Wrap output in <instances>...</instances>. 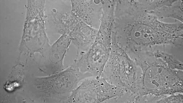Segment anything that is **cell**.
I'll return each mask as SVG.
<instances>
[{"label":"cell","instance_id":"1","mask_svg":"<svg viewBox=\"0 0 183 103\" xmlns=\"http://www.w3.org/2000/svg\"><path fill=\"white\" fill-rule=\"evenodd\" d=\"M112 30L118 45L133 58L142 55L147 37H172L176 34L174 23L160 21L140 0H124L118 5Z\"/></svg>","mask_w":183,"mask_h":103},{"label":"cell","instance_id":"2","mask_svg":"<svg viewBox=\"0 0 183 103\" xmlns=\"http://www.w3.org/2000/svg\"><path fill=\"white\" fill-rule=\"evenodd\" d=\"M113 21L112 13H106L102 15L93 43L86 52L77 56L73 64L87 78L102 76L110 53Z\"/></svg>","mask_w":183,"mask_h":103},{"label":"cell","instance_id":"3","mask_svg":"<svg viewBox=\"0 0 183 103\" xmlns=\"http://www.w3.org/2000/svg\"><path fill=\"white\" fill-rule=\"evenodd\" d=\"M136 63L112 38L110 55L102 76L110 84L122 90L128 89L135 92L139 89Z\"/></svg>","mask_w":183,"mask_h":103},{"label":"cell","instance_id":"4","mask_svg":"<svg viewBox=\"0 0 183 103\" xmlns=\"http://www.w3.org/2000/svg\"><path fill=\"white\" fill-rule=\"evenodd\" d=\"M122 90L109 83L102 76L83 80L73 90L66 102L71 103L108 102L119 96Z\"/></svg>","mask_w":183,"mask_h":103},{"label":"cell","instance_id":"5","mask_svg":"<svg viewBox=\"0 0 183 103\" xmlns=\"http://www.w3.org/2000/svg\"><path fill=\"white\" fill-rule=\"evenodd\" d=\"M183 2L175 0L171 5L159 8L150 13L158 18H171L178 20L182 23Z\"/></svg>","mask_w":183,"mask_h":103}]
</instances>
